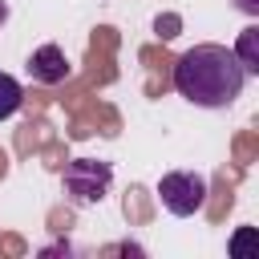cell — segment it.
Here are the masks:
<instances>
[{
	"mask_svg": "<svg viewBox=\"0 0 259 259\" xmlns=\"http://www.w3.org/2000/svg\"><path fill=\"white\" fill-rule=\"evenodd\" d=\"M28 77L40 85H61L69 77V57L61 45H40L28 53Z\"/></svg>",
	"mask_w": 259,
	"mask_h": 259,
	"instance_id": "obj_4",
	"label": "cell"
},
{
	"mask_svg": "<svg viewBox=\"0 0 259 259\" xmlns=\"http://www.w3.org/2000/svg\"><path fill=\"white\" fill-rule=\"evenodd\" d=\"M251 243H255V231H251V227H247V231H239V239H235V243H231V251H235V255H243V251H247V247H251Z\"/></svg>",
	"mask_w": 259,
	"mask_h": 259,
	"instance_id": "obj_7",
	"label": "cell"
},
{
	"mask_svg": "<svg viewBox=\"0 0 259 259\" xmlns=\"http://www.w3.org/2000/svg\"><path fill=\"white\" fill-rule=\"evenodd\" d=\"M231 53L239 57V65H243L247 77L259 73V28H243V32H239V45H235Z\"/></svg>",
	"mask_w": 259,
	"mask_h": 259,
	"instance_id": "obj_5",
	"label": "cell"
},
{
	"mask_svg": "<svg viewBox=\"0 0 259 259\" xmlns=\"http://www.w3.org/2000/svg\"><path fill=\"white\" fill-rule=\"evenodd\" d=\"M4 20H8V4L0 0V24H4Z\"/></svg>",
	"mask_w": 259,
	"mask_h": 259,
	"instance_id": "obj_9",
	"label": "cell"
},
{
	"mask_svg": "<svg viewBox=\"0 0 259 259\" xmlns=\"http://www.w3.org/2000/svg\"><path fill=\"white\" fill-rule=\"evenodd\" d=\"M239 8H243V12H251V16H259V0H239Z\"/></svg>",
	"mask_w": 259,
	"mask_h": 259,
	"instance_id": "obj_8",
	"label": "cell"
},
{
	"mask_svg": "<svg viewBox=\"0 0 259 259\" xmlns=\"http://www.w3.org/2000/svg\"><path fill=\"white\" fill-rule=\"evenodd\" d=\"M65 182V194L77 202V206H89V202H101L109 182H113V166L109 162H97V158H73L61 174Z\"/></svg>",
	"mask_w": 259,
	"mask_h": 259,
	"instance_id": "obj_2",
	"label": "cell"
},
{
	"mask_svg": "<svg viewBox=\"0 0 259 259\" xmlns=\"http://www.w3.org/2000/svg\"><path fill=\"white\" fill-rule=\"evenodd\" d=\"M20 105H24V89H20V81H16L12 73H0V121L12 117Z\"/></svg>",
	"mask_w": 259,
	"mask_h": 259,
	"instance_id": "obj_6",
	"label": "cell"
},
{
	"mask_svg": "<svg viewBox=\"0 0 259 259\" xmlns=\"http://www.w3.org/2000/svg\"><path fill=\"white\" fill-rule=\"evenodd\" d=\"M158 198H162V206H166L170 214H178V219L198 214L202 202H206V178L194 174V170H170V174H162V182H158Z\"/></svg>",
	"mask_w": 259,
	"mask_h": 259,
	"instance_id": "obj_3",
	"label": "cell"
},
{
	"mask_svg": "<svg viewBox=\"0 0 259 259\" xmlns=\"http://www.w3.org/2000/svg\"><path fill=\"white\" fill-rule=\"evenodd\" d=\"M247 85V73L239 57L227 45H194L174 61V89L202 109L231 105Z\"/></svg>",
	"mask_w": 259,
	"mask_h": 259,
	"instance_id": "obj_1",
	"label": "cell"
}]
</instances>
